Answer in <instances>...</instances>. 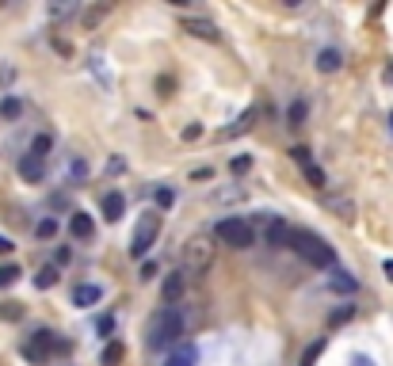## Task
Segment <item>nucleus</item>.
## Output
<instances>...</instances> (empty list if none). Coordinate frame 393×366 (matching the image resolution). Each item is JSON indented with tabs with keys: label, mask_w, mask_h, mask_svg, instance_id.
<instances>
[{
	"label": "nucleus",
	"mask_w": 393,
	"mask_h": 366,
	"mask_svg": "<svg viewBox=\"0 0 393 366\" xmlns=\"http://www.w3.org/2000/svg\"><path fill=\"white\" fill-rule=\"evenodd\" d=\"M179 336H184V313H179L176 305H165L153 313L149 328H145V344H149V351H172V347L179 344Z\"/></svg>",
	"instance_id": "f257e3e1"
},
{
	"label": "nucleus",
	"mask_w": 393,
	"mask_h": 366,
	"mask_svg": "<svg viewBox=\"0 0 393 366\" xmlns=\"http://www.w3.org/2000/svg\"><path fill=\"white\" fill-rule=\"evenodd\" d=\"M286 248H294V256H302L309 267H332L336 264V252L325 244V237H317V233H309V229H294Z\"/></svg>",
	"instance_id": "f03ea898"
},
{
	"label": "nucleus",
	"mask_w": 393,
	"mask_h": 366,
	"mask_svg": "<svg viewBox=\"0 0 393 366\" xmlns=\"http://www.w3.org/2000/svg\"><path fill=\"white\" fill-rule=\"evenodd\" d=\"M210 264H214V241L207 233H199V237H191L184 244V275L199 279V275L210 271Z\"/></svg>",
	"instance_id": "7ed1b4c3"
},
{
	"label": "nucleus",
	"mask_w": 393,
	"mask_h": 366,
	"mask_svg": "<svg viewBox=\"0 0 393 366\" xmlns=\"http://www.w3.org/2000/svg\"><path fill=\"white\" fill-rule=\"evenodd\" d=\"M65 351H69V344H65L61 336H54V332H46V328H38L35 336L23 344V359H27V363H38V366L50 363L54 355H65Z\"/></svg>",
	"instance_id": "20e7f679"
},
{
	"label": "nucleus",
	"mask_w": 393,
	"mask_h": 366,
	"mask_svg": "<svg viewBox=\"0 0 393 366\" xmlns=\"http://www.w3.org/2000/svg\"><path fill=\"white\" fill-rule=\"evenodd\" d=\"M214 237L229 244V248H252L256 244V229L249 225V218H222L214 225Z\"/></svg>",
	"instance_id": "39448f33"
},
{
	"label": "nucleus",
	"mask_w": 393,
	"mask_h": 366,
	"mask_svg": "<svg viewBox=\"0 0 393 366\" xmlns=\"http://www.w3.org/2000/svg\"><path fill=\"white\" fill-rule=\"evenodd\" d=\"M249 225L256 229V237L264 233V244H272V248H286L290 244V222L286 218H275V214H256V218H249Z\"/></svg>",
	"instance_id": "423d86ee"
},
{
	"label": "nucleus",
	"mask_w": 393,
	"mask_h": 366,
	"mask_svg": "<svg viewBox=\"0 0 393 366\" xmlns=\"http://www.w3.org/2000/svg\"><path fill=\"white\" fill-rule=\"evenodd\" d=\"M157 233H161V210H145L138 229H134V241H130V256L134 259L149 256V248L157 244Z\"/></svg>",
	"instance_id": "0eeeda50"
},
{
	"label": "nucleus",
	"mask_w": 393,
	"mask_h": 366,
	"mask_svg": "<svg viewBox=\"0 0 393 366\" xmlns=\"http://www.w3.org/2000/svg\"><path fill=\"white\" fill-rule=\"evenodd\" d=\"M165 366H199V347H195V344H176L168 351Z\"/></svg>",
	"instance_id": "6e6552de"
},
{
	"label": "nucleus",
	"mask_w": 393,
	"mask_h": 366,
	"mask_svg": "<svg viewBox=\"0 0 393 366\" xmlns=\"http://www.w3.org/2000/svg\"><path fill=\"white\" fill-rule=\"evenodd\" d=\"M184 31L195 38H207V43H218V38H222L218 23H210V20H184Z\"/></svg>",
	"instance_id": "1a4fd4ad"
},
{
	"label": "nucleus",
	"mask_w": 393,
	"mask_h": 366,
	"mask_svg": "<svg viewBox=\"0 0 393 366\" xmlns=\"http://www.w3.org/2000/svg\"><path fill=\"white\" fill-rule=\"evenodd\" d=\"M20 176L27 183H43L46 180V165L38 157H31V153H23V157H20Z\"/></svg>",
	"instance_id": "9d476101"
},
{
	"label": "nucleus",
	"mask_w": 393,
	"mask_h": 366,
	"mask_svg": "<svg viewBox=\"0 0 393 366\" xmlns=\"http://www.w3.org/2000/svg\"><path fill=\"white\" fill-rule=\"evenodd\" d=\"M69 233H73L77 241H88V237L96 233V222L84 214V210H73V218H69Z\"/></svg>",
	"instance_id": "9b49d317"
},
{
	"label": "nucleus",
	"mask_w": 393,
	"mask_h": 366,
	"mask_svg": "<svg viewBox=\"0 0 393 366\" xmlns=\"http://www.w3.org/2000/svg\"><path fill=\"white\" fill-rule=\"evenodd\" d=\"M122 210H126V199H122V191H107L103 195V218L114 225L122 218Z\"/></svg>",
	"instance_id": "f8f14e48"
},
{
	"label": "nucleus",
	"mask_w": 393,
	"mask_h": 366,
	"mask_svg": "<svg viewBox=\"0 0 393 366\" xmlns=\"http://www.w3.org/2000/svg\"><path fill=\"white\" fill-rule=\"evenodd\" d=\"M325 206L336 210V218H343V222H351V218H355V202L343 199V195H325Z\"/></svg>",
	"instance_id": "ddd939ff"
},
{
	"label": "nucleus",
	"mask_w": 393,
	"mask_h": 366,
	"mask_svg": "<svg viewBox=\"0 0 393 366\" xmlns=\"http://www.w3.org/2000/svg\"><path fill=\"white\" fill-rule=\"evenodd\" d=\"M100 298H103V290L96 287V282H80V287L73 290V302H77V305H96Z\"/></svg>",
	"instance_id": "4468645a"
},
{
	"label": "nucleus",
	"mask_w": 393,
	"mask_h": 366,
	"mask_svg": "<svg viewBox=\"0 0 393 366\" xmlns=\"http://www.w3.org/2000/svg\"><path fill=\"white\" fill-rule=\"evenodd\" d=\"M161 294H165L168 305H176L179 294H184V271H172L168 279H165V290H161Z\"/></svg>",
	"instance_id": "2eb2a0df"
},
{
	"label": "nucleus",
	"mask_w": 393,
	"mask_h": 366,
	"mask_svg": "<svg viewBox=\"0 0 393 366\" xmlns=\"http://www.w3.org/2000/svg\"><path fill=\"white\" fill-rule=\"evenodd\" d=\"M355 287H359V282L351 279L348 271H332V279H329V290H332V294H355Z\"/></svg>",
	"instance_id": "dca6fc26"
},
{
	"label": "nucleus",
	"mask_w": 393,
	"mask_h": 366,
	"mask_svg": "<svg viewBox=\"0 0 393 366\" xmlns=\"http://www.w3.org/2000/svg\"><path fill=\"white\" fill-rule=\"evenodd\" d=\"M256 115H260V111H256V107H252V111H244V115H241V119H237V122H233V126H225V137H241V134H244V130H252V122H256Z\"/></svg>",
	"instance_id": "f3484780"
},
{
	"label": "nucleus",
	"mask_w": 393,
	"mask_h": 366,
	"mask_svg": "<svg viewBox=\"0 0 393 366\" xmlns=\"http://www.w3.org/2000/svg\"><path fill=\"white\" fill-rule=\"evenodd\" d=\"M340 65H343L340 50H321V54H317V69H321V73H336Z\"/></svg>",
	"instance_id": "a211bd4d"
},
{
	"label": "nucleus",
	"mask_w": 393,
	"mask_h": 366,
	"mask_svg": "<svg viewBox=\"0 0 393 366\" xmlns=\"http://www.w3.org/2000/svg\"><path fill=\"white\" fill-rule=\"evenodd\" d=\"M50 149H54V137L50 134H38L35 142H31V157H38V160L50 157Z\"/></svg>",
	"instance_id": "6ab92c4d"
},
{
	"label": "nucleus",
	"mask_w": 393,
	"mask_h": 366,
	"mask_svg": "<svg viewBox=\"0 0 393 366\" xmlns=\"http://www.w3.org/2000/svg\"><path fill=\"white\" fill-rule=\"evenodd\" d=\"M20 264H0V290H8V287H15L20 282Z\"/></svg>",
	"instance_id": "aec40b11"
},
{
	"label": "nucleus",
	"mask_w": 393,
	"mask_h": 366,
	"mask_svg": "<svg viewBox=\"0 0 393 366\" xmlns=\"http://www.w3.org/2000/svg\"><path fill=\"white\" fill-rule=\"evenodd\" d=\"M111 12V4H96V8H84V12H80V23H84V27H96V23L103 20V15Z\"/></svg>",
	"instance_id": "412c9836"
},
{
	"label": "nucleus",
	"mask_w": 393,
	"mask_h": 366,
	"mask_svg": "<svg viewBox=\"0 0 393 366\" xmlns=\"http://www.w3.org/2000/svg\"><path fill=\"white\" fill-rule=\"evenodd\" d=\"M57 279H61V275H57V267H43V271L35 275V287L38 290H50V287H57Z\"/></svg>",
	"instance_id": "4be33fe9"
},
{
	"label": "nucleus",
	"mask_w": 393,
	"mask_h": 366,
	"mask_svg": "<svg viewBox=\"0 0 393 366\" xmlns=\"http://www.w3.org/2000/svg\"><path fill=\"white\" fill-rule=\"evenodd\" d=\"M244 199V187H222V191L210 195V202H241Z\"/></svg>",
	"instance_id": "5701e85b"
},
{
	"label": "nucleus",
	"mask_w": 393,
	"mask_h": 366,
	"mask_svg": "<svg viewBox=\"0 0 393 366\" xmlns=\"http://www.w3.org/2000/svg\"><path fill=\"white\" fill-rule=\"evenodd\" d=\"M35 237L38 241H54L57 237V218H43V222L35 225Z\"/></svg>",
	"instance_id": "b1692460"
},
{
	"label": "nucleus",
	"mask_w": 393,
	"mask_h": 366,
	"mask_svg": "<svg viewBox=\"0 0 393 366\" xmlns=\"http://www.w3.org/2000/svg\"><path fill=\"white\" fill-rule=\"evenodd\" d=\"M286 122H290V126H302V122H306V100H294L290 107H286Z\"/></svg>",
	"instance_id": "393cba45"
},
{
	"label": "nucleus",
	"mask_w": 393,
	"mask_h": 366,
	"mask_svg": "<svg viewBox=\"0 0 393 366\" xmlns=\"http://www.w3.org/2000/svg\"><path fill=\"white\" fill-rule=\"evenodd\" d=\"M23 103L15 100V96H8V100H0V119H20Z\"/></svg>",
	"instance_id": "a878e982"
},
{
	"label": "nucleus",
	"mask_w": 393,
	"mask_h": 366,
	"mask_svg": "<svg viewBox=\"0 0 393 366\" xmlns=\"http://www.w3.org/2000/svg\"><path fill=\"white\" fill-rule=\"evenodd\" d=\"M114 363H122V344H107V347H103V366H114Z\"/></svg>",
	"instance_id": "bb28decb"
},
{
	"label": "nucleus",
	"mask_w": 393,
	"mask_h": 366,
	"mask_svg": "<svg viewBox=\"0 0 393 366\" xmlns=\"http://www.w3.org/2000/svg\"><path fill=\"white\" fill-rule=\"evenodd\" d=\"M302 172H306V180L313 183V187H325V183H329V180H325V172H321V168H317V165H306V168H302Z\"/></svg>",
	"instance_id": "cd10ccee"
},
{
	"label": "nucleus",
	"mask_w": 393,
	"mask_h": 366,
	"mask_svg": "<svg viewBox=\"0 0 393 366\" xmlns=\"http://www.w3.org/2000/svg\"><path fill=\"white\" fill-rule=\"evenodd\" d=\"M0 317H4V321H20V317H23V305L4 302V305H0Z\"/></svg>",
	"instance_id": "c85d7f7f"
},
{
	"label": "nucleus",
	"mask_w": 393,
	"mask_h": 366,
	"mask_svg": "<svg viewBox=\"0 0 393 366\" xmlns=\"http://www.w3.org/2000/svg\"><path fill=\"white\" fill-rule=\"evenodd\" d=\"M73 12H80L77 4H50V20H65V15H73Z\"/></svg>",
	"instance_id": "c756f323"
},
{
	"label": "nucleus",
	"mask_w": 393,
	"mask_h": 366,
	"mask_svg": "<svg viewBox=\"0 0 393 366\" xmlns=\"http://www.w3.org/2000/svg\"><path fill=\"white\" fill-rule=\"evenodd\" d=\"M172 202H176V191H172V187H157V206L165 210V206H172Z\"/></svg>",
	"instance_id": "7c9ffc66"
},
{
	"label": "nucleus",
	"mask_w": 393,
	"mask_h": 366,
	"mask_svg": "<svg viewBox=\"0 0 393 366\" xmlns=\"http://www.w3.org/2000/svg\"><path fill=\"white\" fill-rule=\"evenodd\" d=\"M96 332H100V336H111V332H114V317L103 313L100 321H96Z\"/></svg>",
	"instance_id": "2f4dec72"
},
{
	"label": "nucleus",
	"mask_w": 393,
	"mask_h": 366,
	"mask_svg": "<svg viewBox=\"0 0 393 366\" xmlns=\"http://www.w3.org/2000/svg\"><path fill=\"white\" fill-rule=\"evenodd\" d=\"M290 157L298 160L302 168H306V165H313V157H309V149H306V145H294V149H290Z\"/></svg>",
	"instance_id": "473e14b6"
},
{
	"label": "nucleus",
	"mask_w": 393,
	"mask_h": 366,
	"mask_svg": "<svg viewBox=\"0 0 393 366\" xmlns=\"http://www.w3.org/2000/svg\"><path fill=\"white\" fill-rule=\"evenodd\" d=\"M325 351V340H317V344L313 347H309V351H306V359H302V366H313V359H317V355H321Z\"/></svg>",
	"instance_id": "72a5a7b5"
},
{
	"label": "nucleus",
	"mask_w": 393,
	"mask_h": 366,
	"mask_svg": "<svg viewBox=\"0 0 393 366\" xmlns=\"http://www.w3.org/2000/svg\"><path fill=\"white\" fill-rule=\"evenodd\" d=\"M351 313H355V305H343V309H336V313H332V324H343Z\"/></svg>",
	"instance_id": "f704fd0d"
},
{
	"label": "nucleus",
	"mask_w": 393,
	"mask_h": 366,
	"mask_svg": "<svg viewBox=\"0 0 393 366\" xmlns=\"http://www.w3.org/2000/svg\"><path fill=\"white\" fill-rule=\"evenodd\" d=\"M153 275H157V264H142V271H138V279H142V282H149Z\"/></svg>",
	"instance_id": "c9c22d12"
},
{
	"label": "nucleus",
	"mask_w": 393,
	"mask_h": 366,
	"mask_svg": "<svg viewBox=\"0 0 393 366\" xmlns=\"http://www.w3.org/2000/svg\"><path fill=\"white\" fill-rule=\"evenodd\" d=\"M69 172L77 176V180H84V176H88V165H84V160H73V168H69Z\"/></svg>",
	"instance_id": "e433bc0d"
},
{
	"label": "nucleus",
	"mask_w": 393,
	"mask_h": 366,
	"mask_svg": "<svg viewBox=\"0 0 393 366\" xmlns=\"http://www.w3.org/2000/svg\"><path fill=\"white\" fill-rule=\"evenodd\" d=\"M229 168H233V172H249V168H252V160H249V157H237Z\"/></svg>",
	"instance_id": "4c0bfd02"
},
{
	"label": "nucleus",
	"mask_w": 393,
	"mask_h": 366,
	"mask_svg": "<svg viewBox=\"0 0 393 366\" xmlns=\"http://www.w3.org/2000/svg\"><path fill=\"white\" fill-rule=\"evenodd\" d=\"M199 134H202V126H187V130H184V137H187V142H195Z\"/></svg>",
	"instance_id": "58836bf2"
},
{
	"label": "nucleus",
	"mask_w": 393,
	"mask_h": 366,
	"mask_svg": "<svg viewBox=\"0 0 393 366\" xmlns=\"http://www.w3.org/2000/svg\"><path fill=\"white\" fill-rule=\"evenodd\" d=\"M12 248H15L12 241H8V237H0V256H8V252H12Z\"/></svg>",
	"instance_id": "ea45409f"
},
{
	"label": "nucleus",
	"mask_w": 393,
	"mask_h": 366,
	"mask_svg": "<svg viewBox=\"0 0 393 366\" xmlns=\"http://www.w3.org/2000/svg\"><path fill=\"white\" fill-rule=\"evenodd\" d=\"M351 366H374V363H371V359H366V355H359V359H355V363H351Z\"/></svg>",
	"instance_id": "a19ab883"
},
{
	"label": "nucleus",
	"mask_w": 393,
	"mask_h": 366,
	"mask_svg": "<svg viewBox=\"0 0 393 366\" xmlns=\"http://www.w3.org/2000/svg\"><path fill=\"white\" fill-rule=\"evenodd\" d=\"M382 267H386V275H390V279H393V259H386V264H382Z\"/></svg>",
	"instance_id": "79ce46f5"
},
{
	"label": "nucleus",
	"mask_w": 393,
	"mask_h": 366,
	"mask_svg": "<svg viewBox=\"0 0 393 366\" xmlns=\"http://www.w3.org/2000/svg\"><path fill=\"white\" fill-rule=\"evenodd\" d=\"M386 80H393V65H390V69H386Z\"/></svg>",
	"instance_id": "37998d69"
}]
</instances>
